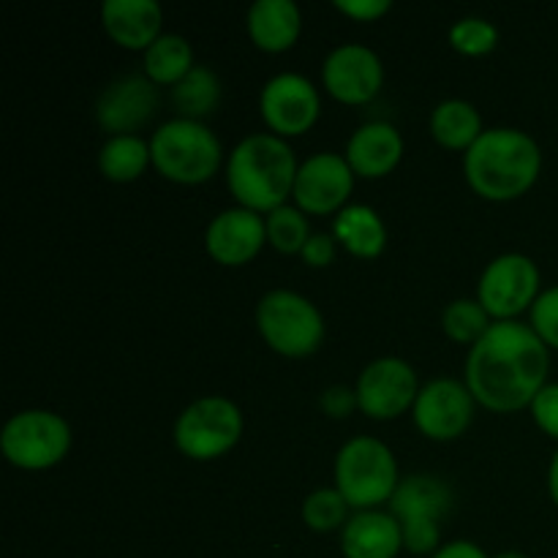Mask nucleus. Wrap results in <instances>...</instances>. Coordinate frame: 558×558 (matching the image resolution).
<instances>
[{"mask_svg":"<svg viewBox=\"0 0 558 558\" xmlns=\"http://www.w3.org/2000/svg\"><path fill=\"white\" fill-rule=\"evenodd\" d=\"M550 349L523 322H494L466 357V387L474 401L496 414L532 407L548 385Z\"/></svg>","mask_w":558,"mask_h":558,"instance_id":"obj_1","label":"nucleus"},{"mask_svg":"<svg viewBox=\"0 0 558 558\" xmlns=\"http://www.w3.org/2000/svg\"><path fill=\"white\" fill-rule=\"evenodd\" d=\"M463 174L477 196L488 202H515L537 185L543 150L521 129H485L463 156Z\"/></svg>","mask_w":558,"mask_h":558,"instance_id":"obj_2","label":"nucleus"},{"mask_svg":"<svg viewBox=\"0 0 558 558\" xmlns=\"http://www.w3.org/2000/svg\"><path fill=\"white\" fill-rule=\"evenodd\" d=\"M298 158L287 140L276 134H251L227 158V185L238 207L259 216L287 205L298 178Z\"/></svg>","mask_w":558,"mask_h":558,"instance_id":"obj_3","label":"nucleus"},{"mask_svg":"<svg viewBox=\"0 0 558 558\" xmlns=\"http://www.w3.org/2000/svg\"><path fill=\"white\" fill-rule=\"evenodd\" d=\"M150 156L153 169L169 183L202 185L221 169L223 147L207 123L174 118L153 131Z\"/></svg>","mask_w":558,"mask_h":558,"instance_id":"obj_4","label":"nucleus"},{"mask_svg":"<svg viewBox=\"0 0 558 558\" xmlns=\"http://www.w3.org/2000/svg\"><path fill=\"white\" fill-rule=\"evenodd\" d=\"M401 485L398 461L385 441L354 436L336 456V488L352 510H379L390 505Z\"/></svg>","mask_w":558,"mask_h":558,"instance_id":"obj_5","label":"nucleus"},{"mask_svg":"<svg viewBox=\"0 0 558 558\" xmlns=\"http://www.w3.org/2000/svg\"><path fill=\"white\" fill-rule=\"evenodd\" d=\"M256 330L272 352L289 360L316 354L327 336L322 311L292 289H272L259 300Z\"/></svg>","mask_w":558,"mask_h":558,"instance_id":"obj_6","label":"nucleus"},{"mask_svg":"<svg viewBox=\"0 0 558 558\" xmlns=\"http://www.w3.org/2000/svg\"><path fill=\"white\" fill-rule=\"evenodd\" d=\"M450 507L452 490L445 480L434 474L403 477L390 499V512L401 523L403 550L414 556H434L441 548L439 523L450 512Z\"/></svg>","mask_w":558,"mask_h":558,"instance_id":"obj_7","label":"nucleus"},{"mask_svg":"<svg viewBox=\"0 0 558 558\" xmlns=\"http://www.w3.org/2000/svg\"><path fill=\"white\" fill-rule=\"evenodd\" d=\"M245 420L234 401L223 396L196 398L174 423V445L191 461H218L243 439Z\"/></svg>","mask_w":558,"mask_h":558,"instance_id":"obj_8","label":"nucleus"},{"mask_svg":"<svg viewBox=\"0 0 558 558\" xmlns=\"http://www.w3.org/2000/svg\"><path fill=\"white\" fill-rule=\"evenodd\" d=\"M71 425L49 409H25L0 430V452L22 472H47L71 452Z\"/></svg>","mask_w":558,"mask_h":558,"instance_id":"obj_9","label":"nucleus"},{"mask_svg":"<svg viewBox=\"0 0 558 558\" xmlns=\"http://www.w3.org/2000/svg\"><path fill=\"white\" fill-rule=\"evenodd\" d=\"M539 267L526 254H501L483 270L477 300L494 322H518L539 298Z\"/></svg>","mask_w":558,"mask_h":558,"instance_id":"obj_10","label":"nucleus"},{"mask_svg":"<svg viewBox=\"0 0 558 558\" xmlns=\"http://www.w3.org/2000/svg\"><path fill=\"white\" fill-rule=\"evenodd\" d=\"M417 371L401 357H379L365 365L354 385L357 409L368 420L387 423L412 412L420 396Z\"/></svg>","mask_w":558,"mask_h":558,"instance_id":"obj_11","label":"nucleus"},{"mask_svg":"<svg viewBox=\"0 0 558 558\" xmlns=\"http://www.w3.org/2000/svg\"><path fill=\"white\" fill-rule=\"evenodd\" d=\"M259 112L270 134L281 140L308 134L322 112L319 90L311 80L294 71H283L267 80L259 96Z\"/></svg>","mask_w":558,"mask_h":558,"instance_id":"obj_12","label":"nucleus"},{"mask_svg":"<svg viewBox=\"0 0 558 558\" xmlns=\"http://www.w3.org/2000/svg\"><path fill=\"white\" fill-rule=\"evenodd\" d=\"M357 174L341 153H316L305 158L294 178L292 199L305 216H338L349 207Z\"/></svg>","mask_w":558,"mask_h":558,"instance_id":"obj_13","label":"nucleus"},{"mask_svg":"<svg viewBox=\"0 0 558 558\" xmlns=\"http://www.w3.org/2000/svg\"><path fill=\"white\" fill-rule=\"evenodd\" d=\"M474 409H477V401L466 381L441 376V379L423 385L417 401H414L412 417L425 439L456 441L472 425Z\"/></svg>","mask_w":558,"mask_h":558,"instance_id":"obj_14","label":"nucleus"},{"mask_svg":"<svg viewBox=\"0 0 558 558\" xmlns=\"http://www.w3.org/2000/svg\"><path fill=\"white\" fill-rule=\"evenodd\" d=\"M322 82L338 104L360 107L379 96L385 85V65L365 44H341L325 58Z\"/></svg>","mask_w":558,"mask_h":558,"instance_id":"obj_15","label":"nucleus"},{"mask_svg":"<svg viewBox=\"0 0 558 558\" xmlns=\"http://www.w3.org/2000/svg\"><path fill=\"white\" fill-rule=\"evenodd\" d=\"M158 112V85L145 74H125L104 87L96 101V120L109 136L136 134Z\"/></svg>","mask_w":558,"mask_h":558,"instance_id":"obj_16","label":"nucleus"},{"mask_svg":"<svg viewBox=\"0 0 558 558\" xmlns=\"http://www.w3.org/2000/svg\"><path fill=\"white\" fill-rule=\"evenodd\" d=\"M267 245L265 218L245 207L218 213L205 232V251L221 267H243L254 262Z\"/></svg>","mask_w":558,"mask_h":558,"instance_id":"obj_17","label":"nucleus"},{"mask_svg":"<svg viewBox=\"0 0 558 558\" xmlns=\"http://www.w3.org/2000/svg\"><path fill=\"white\" fill-rule=\"evenodd\" d=\"M163 11L156 0H104L101 27L120 49L147 52L161 33Z\"/></svg>","mask_w":558,"mask_h":558,"instance_id":"obj_18","label":"nucleus"},{"mask_svg":"<svg viewBox=\"0 0 558 558\" xmlns=\"http://www.w3.org/2000/svg\"><path fill=\"white\" fill-rule=\"evenodd\" d=\"M347 161L357 178L381 180L396 172L403 158V136L385 120H371L360 125L347 142Z\"/></svg>","mask_w":558,"mask_h":558,"instance_id":"obj_19","label":"nucleus"},{"mask_svg":"<svg viewBox=\"0 0 558 558\" xmlns=\"http://www.w3.org/2000/svg\"><path fill=\"white\" fill-rule=\"evenodd\" d=\"M401 550V523L392 512H354L341 532L343 558H398Z\"/></svg>","mask_w":558,"mask_h":558,"instance_id":"obj_20","label":"nucleus"},{"mask_svg":"<svg viewBox=\"0 0 558 558\" xmlns=\"http://www.w3.org/2000/svg\"><path fill=\"white\" fill-rule=\"evenodd\" d=\"M248 36L256 49L281 54L298 44L303 33V14L294 0H256L248 9Z\"/></svg>","mask_w":558,"mask_h":558,"instance_id":"obj_21","label":"nucleus"},{"mask_svg":"<svg viewBox=\"0 0 558 558\" xmlns=\"http://www.w3.org/2000/svg\"><path fill=\"white\" fill-rule=\"evenodd\" d=\"M332 238L357 259H379L387 248V227L368 205H349L332 218Z\"/></svg>","mask_w":558,"mask_h":558,"instance_id":"obj_22","label":"nucleus"},{"mask_svg":"<svg viewBox=\"0 0 558 558\" xmlns=\"http://www.w3.org/2000/svg\"><path fill=\"white\" fill-rule=\"evenodd\" d=\"M483 131V114L472 101H463V98H447L430 112V136L445 150L466 156Z\"/></svg>","mask_w":558,"mask_h":558,"instance_id":"obj_23","label":"nucleus"},{"mask_svg":"<svg viewBox=\"0 0 558 558\" xmlns=\"http://www.w3.org/2000/svg\"><path fill=\"white\" fill-rule=\"evenodd\" d=\"M153 163L150 142L140 134L107 136L98 153V169L109 183H134Z\"/></svg>","mask_w":558,"mask_h":558,"instance_id":"obj_24","label":"nucleus"},{"mask_svg":"<svg viewBox=\"0 0 558 558\" xmlns=\"http://www.w3.org/2000/svg\"><path fill=\"white\" fill-rule=\"evenodd\" d=\"M172 104L178 109V118L205 123L207 114L216 112V107L221 104V82H218L216 71L207 65H194L189 76L172 87Z\"/></svg>","mask_w":558,"mask_h":558,"instance_id":"obj_25","label":"nucleus"},{"mask_svg":"<svg viewBox=\"0 0 558 558\" xmlns=\"http://www.w3.org/2000/svg\"><path fill=\"white\" fill-rule=\"evenodd\" d=\"M194 49L189 38L178 33H163L145 52V76L153 85H178L194 69Z\"/></svg>","mask_w":558,"mask_h":558,"instance_id":"obj_26","label":"nucleus"},{"mask_svg":"<svg viewBox=\"0 0 558 558\" xmlns=\"http://www.w3.org/2000/svg\"><path fill=\"white\" fill-rule=\"evenodd\" d=\"M267 227V243L278 251V254H303L305 243L311 240V223L305 213L298 205H283L278 210L267 213L265 216Z\"/></svg>","mask_w":558,"mask_h":558,"instance_id":"obj_27","label":"nucleus"},{"mask_svg":"<svg viewBox=\"0 0 558 558\" xmlns=\"http://www.w3.org/2000/svg\"><path fill=\"white\" fill-rule=\"evenodd\" d=\"M490 327H494V319H490L488 311L480 305V300H452L445 308V314H441V330H445V336L456 343H469V347H474Z\"/></svg>","mask_w":558,"mask_h":558,"instance_id":"obj_28","label":"nucleus"},{"mask_svg":"<svg viewBox=\"0 0 558 558\" xmlns=\"http://www.w3.org/2000/svg\"><path fill=\"white\" fill-rule=\"evenodd\" d=\"M349 510L347 499L341 496L338 488H319L311 496H305L303 501V523L311 532L330 534V532H343V526L349 523Z\"/></svg>","mask_w":558,"mask_h":558,"instance_id":"obj_29","label":"nucleus"},{"mask_svg":"<svg viewBox=\"0 0 558 558\" xmlns=\"http://www.w3.org/2000/svg\"><path fill=\"white\" fill-rule=\"evenodd\" d=\"M450 47L466 58H483L499 47V31L483 16H463L450 27Z\"/></svg>","mask_w":558,"mask_h":558,"instance_id":"obj_30","label":"nucleus"},{"mask_svg":"<svg viewBox=\"0 0 558 558\" xmlns=\"http://www.w3.org/2000/svg\"><path fill=\"white\" fill-rule=\"evenodd\" d=\"M529 325L548 349L558 352V287H548L529 311Z\"/></svg>","mask_w":558,"mask_h":558,"instance_id":"obj_31","label":"nucleus"},{"mask_svg":"<svg viewBox=\"0 0 558 558\" xmlns=\"http://www.w3.org/2000/svg\"><path fill=\"white\" fill-rule=\"evenodd\" d=\"M529 409L537 428L558 441V381H548Z\"/></svg>","mask_w":558,"mask_h":558,"instance_id":"obj_32","label":"nucleus"},{"mask_svg":"<svg viewBox=\"0 0 558 558\" xmlns=\"http://www.w3.org/2000/svg\"><path fill=\"white\" fill-rule=\"evenodd\" d=\"M336 238L332 234H325V232H316L311 234V240L305 243L303 254H300V259L305 262L308 267H330L332 262H336Z\"/></svg>","mask_w":558,"mask_h":558,"instance_id":"obj_33","label":"nucleus"},{"mask_svg":"<svg viewBox=\"0 0 558 558\" xmlns=\"http://www.w3.org/2000/svg\"><path fill=\"white\" fill-rule=\"evenodd\" d=\"M336 9L354 22H376L392 9L390 0H336Z\"/></svg>","mask_w":558,"mask_h":558,"instance_id":"obj_34","label":"nucleus"},{"mask_svg":"<svg viewBox=\"0 0 558 558\" xmlns=\"http://www.w3.org/2000/svg\"><path fill=\"white\" fill-rule=\"evenodd\" d=\"M322 409H325L330 417L341 420L347 417L352 409H357V396H354V390H349V387H330V390L322 392Z\"/></svg>","mask_w":558,"mask_h":558,"instance_id":"obj_35","label":"nucleus"},{"mask_svg":"<svg viewBox=\"0 0 558 558\" xmlns=\"http://www.w3.org/2000/svg\"><path fill=\"white\" fill-rule=\"evenodd\" d=\"M430 558H490V556L485 554L477 543H472V539H456V543L441 545V548Z\"/></svg>","mask_w":558,"mask_h":558,"instance_id":"obj_36","label":"nucleus"},{"mask_svg":"<svg viewBox=\"0 0 558 558\" xmlns=\"http://www.w3.org/2000/svg\"><path fill=\"white\" fill-rule=\"evenodd\" d=\"M548 494H550V501L558 507V450L554 452L548 466Z\"/></svg>","mask_w":558,"mask_h":558,"instance_id":"obj_37","label":"nucleus"},{"mask_svg":"<svg viewBox=\"0 0 558 558\" xmlns=\"http://www.w3.org/2000/svg\"><path fill=\"white\" fill-rule=\"evenodd\" d=\"M494 558H529L526 554H521V550H505V554L494 556Z\"/></svg>","mask_w":558,"mask_h":558,"instance_id":"obj_38","label":"nucleus"}]
</instances>
